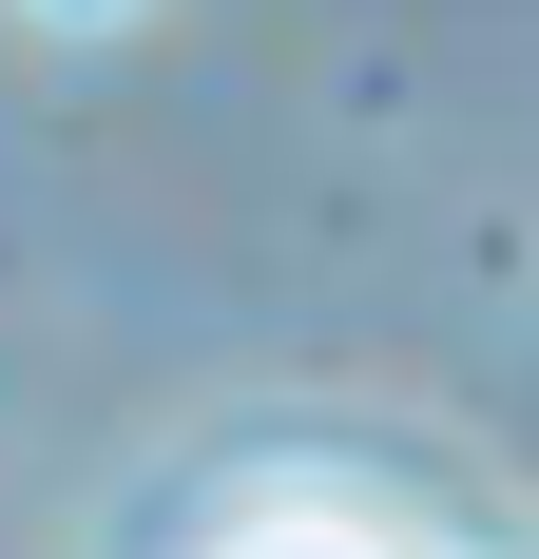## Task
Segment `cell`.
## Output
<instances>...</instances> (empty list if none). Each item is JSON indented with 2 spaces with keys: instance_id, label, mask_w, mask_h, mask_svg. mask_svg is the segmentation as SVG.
<instances>
[{
  "instance_id": "1",
  "label": "cell",
  "mask_w": 539,
  "mask_h": 559,
  "mask_svg": "<svg viewBox=\"0 0 539 559\" xmlns=\"http://www.w3.org/2000/svg\"><path fill=\"white\" fill-rule=\"evenodd\" d=\"M231 559H424V540H385V521H347V502H289V521H251Z\"/></svg>"
}]
</instances>
